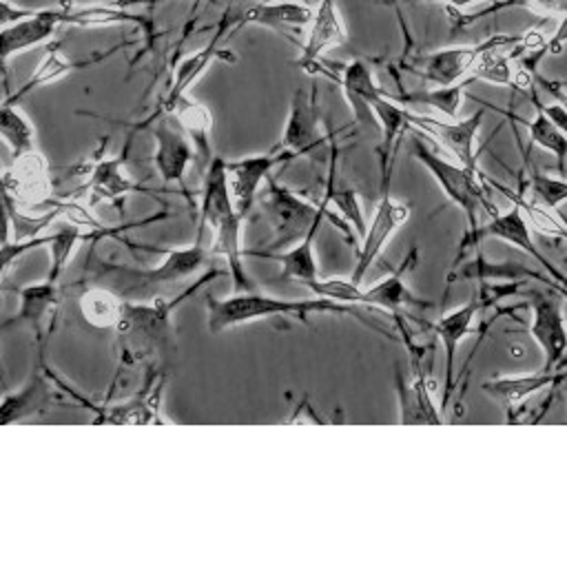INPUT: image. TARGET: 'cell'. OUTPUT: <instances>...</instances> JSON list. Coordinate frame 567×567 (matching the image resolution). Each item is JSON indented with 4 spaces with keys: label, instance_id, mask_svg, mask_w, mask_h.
I'll use <instances>...</instances> for the list:
<instances>
[{
    "label": "cell",
    "instance_id": "6da1fadb",
    "mask_svg": "<svg viewBox=\"0 0 567 567\" xmlns=\"http://www.w3.org/2000/svg\"><path fill=\"white\" fill-rule=\"evenodd\" d=\"M228 275L226 268L206 270L193 284L182 288L175 297H155L148 301H126L120 323L115 326V343L120 365H153L175 348V330L171 315L173 310L190 299L204 284Z\"/></svg>",
    "mask_w": 567,
    "mask_h": 567
},
{
    "label": "cell",
    "instance_id": "7a4b0ae2",
    "mask_svg": "<svg viewBox=\"0 0 567 567\" xmlns=\"http://www.w3.org/2000/svg\"><path fill=\"white\" fill-rule=\"evenodd\" d=\"M241 221L233 193L230 182L226 173V159L217 157L208 164L204 171V184H202V199H199V219H197V237L204 241L206 228H210L213 237L208 244V250L213 257L226 259V270L233 281V292L255 290V281L246 272L241 257Z\"/></svg>",
    "mask_w": 567,
    "mask_h": 567
},
{
    "label": "cell",
    "instance_id": "3957f363",
    "mask_svg": "<svg viewBox=\"0 0 567 567\" xmlns=\"http://www.w3.org/2000/svg\"><path fill=\"white\" fill-rule=\"evenodd\" d=\"M208 257V246L195 239L188 246L164 250V261L151 268H135L104 259L86 261V277L91 284L104 286L126 301H148L162 297V292L175 284L190 279L199 268H204Z\"/></svg>",
    "mask_w": 567,
    "mask_h": 567
},
{
    "label": "cell",
    "instance_id": "277c9868",
    "mask_svg": "<svg viewBox=\"0 0 567 567\" xmlns=\"http://www.w3.org/2000/svg\"><path fill=\"white\" fill-rule=\"evenodd\" d=\"M204 306H206V328L210 334H217L228 328H237L241 323H250L257 319H270V317H297L301 321H308V315L312 312L357 315V308H350L348 303H339L317 295L310 299H281V297L261 295L257 290L233 292L224 299L206 295Z\"/></svg>",
    "mask_w": 567,
    "mask_h": 567
},
{
    "label": "cell",
    "instance_id": "5b68a950",
    "mask_svg": "<svg viewBox=\"0 0 567 567\" xmlns=\"http://www.w3.org/2000/svg\"><path fill=\"white\" fill-rule=\"evenodd\" d=\"M257 202L272 230V239L266 244V250H281L290 244H297L315 224L323 219L339 224L343 235L352 239L350 226L343 224L337 213H330V202L326 197H321L319 204L308 202L286 184H279L275 175L266 179Z\"/></svg>",
    "mask_w": 567,
    "mask_h": 567
},
{
    "label": "cell",
    "instance_id": "8992f818",
    "mask_svg": "<svg viewBox=\"0 0 567 567\" xmlns=\"http://www.w3.org/2000/svg\"><path fill=\"white\" fill-rule=\"evenodd\" d=\"M412 155L414 159L432 175V179L436 182V186L441 188V193L456 206L463 210L465 221H467V230L472 233L476 230L478 224V215L481 210H487L489 215L498 213V208H494V204L487 199L483 186H481V171H470L458 162L445 159L441 155H436L430 146H425L423 135L414 137L412 142Z\"/></svg>",
    "mask_w": 567,
    "mask_h": 567
},
{
    "label": "cell",
    "instance_id": "52a82bcc",
    "mask_svg": "<svg viewBox=\"0 0 567 567\" xmlns=\"http://www.w3.org/2000/svg\"><path fill=\"white\" fill-rule=\"evenodd\" d=\"M394 321L405 341V348L410 354V370H412V377L405 379L401 368L399 365L394 368V383L399 394V423L401 425H441L443 410L432 394L430 365L425 368V346L412 343L410 332L403 323V317H396Z\"/></svg>",
    "mask_w": 567,
    "mask_h": 567
},
{
    "label": "cell",
    "instance_id": "ba28073f",
    "mask_svg": "<svg viewBox=\"0 0 567 567\" xmlns=\"http://www.w3.org/2000/svg\"><path fill=\"white\" fill-rule=\"evenodd\" d=\"M485 239H501V241H507L520 250H525L545 272H549V277H554L563 288H567V277L538 250L534 237H532V230H529V224L525 219V213L520 208L518 202H514L512 208L507 210H498L489 217L487 224H481L476 230L472 233H465L458 241V250H456V257H454V264L458 259L465 257V252L470 248H476L481 241Z\"/></svg>",
    "mask_w": 567,
    "mask_h": 567
},
{
    "label": "cell",
    "instance_id": "9c48e42d",
    "mask_svg": "<svg viewBox=\"0 0 567 567\" xmlns=\"http://www.w3.org/2000/svg\"><path fill=\"white\" fill-rule=\"evenodd\" d=\"M529 297V337L543 350V370H554L563 363L567 354V321L563 312V295L556 288L549 292L543 290H527Z\"/></svg>",
    "mask_w": 567,
    "mask_h": 567
},
{
    "label": "cell",
    "instance_id": "30bf717a",
    "mask_svg": "<svg viewBox=\"0 0 567 567\" xmlns=\"http://www.w3.org/2000/svg\"><path fill=\"white\" fill-rule=\"evenodd\" d=\"M408 217H410V204L394 199L390 195V177H381V197H379L372 219L361 237V246H359L357 259H354V270L350 275L352 284L361 286L370 266L379 259L385 244L392 239L396 228L403 221H408Z\"/></svg>",
    "mask_w": 567,
    "mask_h": 567
},
{
    "label": "cell",
    "instance_id": "8fae6325",
    "mask_svg": "<svg viewBox=\"0 0 567 567\" xmlns=\"http://www.w3.org/2000/svg\"><path fill=\"white\" fill-rule=\"evenodd\" d=\"M159 115H168L177 122V128L190 140L195 148V159L202 171L208 168V164L215 159L213 153V115L206 104H202L197 97L190 93H182L171 100H159L157 109L142 120L133 131L144 128L146 124L155 122Z\"/></svg>",
    "mask_w": 567,
    "mask_h": 567
},
{
    "label": "cell",
    "instance_id": "7c38bea8",
    "mask_svg": "<svg viewBox=\"0 0 567 567\" xmlns=\"http://www.w3.org/2000/svg\"><path fill=\"white\" fill-rule=\"evenodd\" d=\"M58 27H62L58 7L27 9V7H13L9 0H2V31H0L2 60L7 62L11 55L51 40Z\"/></svg>",
    "mask_w": 567,
    "mask_h": 567
},
{
    "label": "cell",
    "instance_id": "4fadbf2b",
    "mask_svg": "<svg viewBox=\"0 0 567 567\" xmlns=\"http://www.w3.org/2000/svg\"><path fill=\"white\" fill-rule=\"evenodd\" d=\"M485 117V109L463 117V120H439L432 115H421L410 111V128L419 131V135L436 140L445 146V151L465 168L478 173L476 162V135L481 131Z\"/></svg>",
    "mask_w": 567,
    "mask_h": 567
},
{
    "label": "cell",
    "instance_id": "5bb4252c",
    "mask_svg": "<svg viewBox=\"0 0 567 567\" xmlns=\"http://www.w3.org/2000/svg\"><path fill=\"white\" fill-rule=\"evenodd\" d=\"M321 117L317 106V89L310 91L297 89L290 97V109L286 117V126L279 144H275L286 159H295L299 155H310L326 146L328 135L321 133Z\"/></svg>",
    "mask_w": 567,
    "mask_h": 567
},
{
    "label": "cell",
    "instance_id": "9a60e30c",
    "mask_svg": "<svg viewBox=\"0 0 567 567\" xmlns=\"http://www.w3.org/2000/svg\"><path fill=\"white\" fill-rule=\"evenodd\" d=\"M4 195H9L22 208L53 206V177L47 157L35 148L13 157V166L4 171Z\"/></svg>",
    "mask_w": 567,
    "mask_h": 567
},
{
    "label": "cell",
    "instance_id": "2e32d148",
    "mask_svg": "<svg viewBox=\"0 0 567 567\" xmlns=\"http://www.w3.org/2000/svg\"><path fill=\"white\" fill-rule=\"evenodd\" d=\"M38 361L31 368L27 381L16 390L4 394L2 401V423L9 425L13 421H24L33 414H42L51 410L53 405H60L62 399L58 394L60 385L55 379V372H51L42 363V350H38Z\"/></svg>",
    "mask_w": 567,
    "mask_h": 567
},
{
    "label": "cell",
    "instance_id": "e0dca14e",
    "mask_svg": "<svg viewBox=\"0 0 567 567\" xmlns=\"http://www.w3.org/2000/svg\"><path fill=\"white\" fill-rule=\"evenodd\" d=\"M478 312H481V301H478V297L474 292L463 306H456L454 310H450L447 315H443L434 323H427V328L441 341L443 357H445V365H443V396L439 401L443 412H445L447 403L452 401V394H454V388H456V352H458L463 339L470 334L472 323H474Z\"/></svg>",
    "mask_w": 567,
    "mask_h": 567
},
{
    "label": "cell",
    "instance_id": "ac0fdd59",
    "mask_svg": "<svg viewBox=\"0 0 567 567\" xmlns=\"http://www.w3.org/2000/svg\"><path fill=\"white\" fill-rule=\"evenodd\" d=\"M4 290L16 292L20 306L16 310V315L11 319H7L2 323V328H11V326H29L35 334L38 341V350H42L49 330H44V326L49 323L53 328V317L60 303V286L58 281L51 279H42L35 284H27V286H4Z\"/></svg>",
    "mask_w": 567,
    "mask_h": 567
},
{
    "label": "cell",
    "instance_id": "d6986e66",
    "mask_svg": "<svg viewBox=\"0 0 567 567\" xmlns=\"http://www.w3.org/2000/svg\"><path fill=\"white\" fill-rule=\"evenodd\" d=\"M151 133H153V164L157 175L166 184L175 182L182 195L186 197V202L193 206V199L184 186L186 171L195 159V148L190 140L168 120H155V126Z\"/></svg>",
    "mask_w": 567,
    "mask_h": 567
},
{
    "label": "cell",
    "instance_id": "ffe728a7",
    "mask_svg": "<svg viewBox=\"0 0 567 567\" xmlns=\"http://www.w3.org/2000/svg\"><path fill=\"white\" fill-rule=\"evenodd\" d=\"M281 162H286V157L277 146H272L268 153H255V155H246V157H237V159H226L230 193H233L235 206L244 219L252 210V204L257 202V195L264 188L266 179L272 175V168Z\"/></svg>",
    "mask_w": 567,
    "mask_h": 567
},
{
    "label": "cell",
    "instance_id": "44dd1931",
    "mask_svg": "<svg viewBox=\"0 0 567 567\" xmlns=\"http://www.w3.org/2000/svg\"><path fill=\"white\" fill-rule=\"evenodd\" d=\"M416 264H419V248L412 246L410 252L403 257V261L396 268H392L383 279L370 284L368 288H361L359 306L381 308L390 312L394 319L403 317L405 310L410 312L412 308H423L425 303L416 299L405 284V275L414 270Z\"/></svg>",
    "mask_w": 567,
    "mask_h": 567
},
{
    "label": "cell",
    "instance_id": "7402d4cb",
    "mask_svg": "<svg viewBox=\"0 0 567 567\" xmlns=\"http://www.w3.org/2000/svg\"><path fill=\"white\" fill-rule=\"evenodd\" d=\"M126 153H128V144L122 151V155H117V157H106L102 153L95 157V162L91 164V168L86 173L84 186L80 188L82 193H86L89 204L109 202V204H115L117 208H122L124 197L128 193H135V190L144 193V190H148L146 186L137 184L133 177H128L124 173Z\"/></svg>",
    "mask_w": 567,
    "mask_h": 567
},
{
    "label": "cell",
    "instance_id": "603a6c76",
    "mask_svg": "<svg viewBox=\"0 0 567 567\" xmlns=\"http://www.w3.org/2000/svg\"><path fill=\"white\" fill-rule=\"evenodd\" d=\"M492 40L494 35L478 44H458V47L436 49L421 60V69L416 73L434 86H450V84L463 82L472 75L478 58L492 44Z\"/></svg>",
    "mask_w": 567,
    "mask_h": 567
},
{
    "label": "cell",
    "instance_id": "cb8c5ba5",
    "mask_svg": "<svg viewBox=\"0 0 567 567\" xmlns=\"http://www.w3.org/2000/svg\"><path fill=\"white\" fill-rule=\"evenodd\" d=\"M60 44H62V40H53V42L47 47L44 58L40 60V64L35 66V71L29 75V80H27L16 93L4 95V102L18 104V102H20L24 95H29L31 91H35V89H40V86H47V84H51V82H58V80H62L64 75L73 73V71H82V69H89V66H93V64H100V62H104L106 58H111L115 51L126 49L131 42H120V44H115V47H111V49L95 51V53H91V55L84 58V60L64 58L62 51H60Z\"/></svg>",
    "mask_w": 567,
    "mask_h": 567
},
{
    "label": "cell",
    "instance_id": "d4e9b609",
    "mask_svg": "<svg viewBox=\"0 0 567 567\" xmlns=\"http://www.w3.org/2000/svg\"><path fill=\"white\" fill-rule=\"evenodd\" d=\"M348 40V31L343 24V18L334 4V0H321L315 9V18L310 22L306 42L301 44V55L297 64L306 73H315L321 64V58L328 49L339 47ZM321 71V69H319Z\"/></svg>",
    "mask_w": 567,
    "mask_h": 567
},
{
    "label": "cell",
    "instance_id": "484cf974",
    "mask_svg": "<svg viewBox=\"0 0 567 567\" xmlns=\"http://www.w3.org/2000/svg\"><path fill=\"white\" fill-rule=\"evenodd\" d=\"M567 381V368H554V370H538L529 374H505L494 377L485 381L481 388L487 396L503 403L507 412H512L516 405H520L527 396L540 392V390H556Z\"/></svg>",
    "mask_w": 567,
    "mask_h": 567
},
{
    "label": "cell",
    "instance_id": "4316f807",
    "mask_svg": "<svg viewBox=\"0 0 567 567\" xmlns=\"http://www.w3.org/2000/svg\"><path fill=\"white\" fill-rule=\"evenodd\" d=\"M235 31L244 27H268V29H297L312 22L315 11L306 0H272V2H250L241 9H233Z\"/></svg>",
    "mask_w": 567,
    "mask_h": 567
},
{
    "label": "cell",
    "instance_id": "83f0119b",
    "mask_svg": "<svg viewBox=\"0 0 567 567\" xmlns=\"http://www.w3.org/2000/svg\"><path fill=\"white\" fill-rule=\"evenodd\" d=\"M527 279L549 284V288L560 286L554 277H545L525 264L509 261V259L489 261L483 255L463 264H452V270L447 272V286H454L456 281H527Z\"/></svg>",
    "mask_w": 567,
    "mask_h": 567
},
{
    "label": "cell",
    "instance_id": "f1b7e54d",
    "mask_svg": "<svg viewBox=\"0 0 567 567\" xmlns=\"http://www.w3.org/2000/svg\"><path fill=\"white\" fill-rule=\"evenodd\" d=\"M321 228V221L315 224L297 244H292L288 250L275 252V250H250L244 248V255L248 257H264V259H272L281 266L279 279L286 281H301L303 286L312 284L319 279V266H317V257H315V235Z\"/></svg>",
    "mask_w": 567,
    "mask_h": 567
},
{
    "label": "cell",
    "instance_id": "f546056e",
    "mask_svg": "<svg viewBox=\"0 0 567 567\" xmlns=\"http://www.w3.org/2000/svg\"><path fill=\"white\" fill-rule=\"evenodd\" d=\"M339 84L343 89L346 100L350 102L352 115L359 122H374L372 113V102L383 93V89L377 84L372 69L363 60H350L343 64L339 73Z\"/></svg>",
    "mask_w": 567,
    "mask_h": 567
},
{
    "label": "cell",
    "instance_id": "4dcf8cb0",
    "mask_svg": "<svg viewBox=\"0 0 567 567\" xmlns=\"http://www.w3.org/2000/svg\"><path fill=\"white\" fill-rule=\"evenodd\" d=\"M126 299L104 286H89L78 297V308L82 319L95 330H115L122 319Z\"/></svg>",
    "mask_w": 567,
    "mask_h": 567
},
{
    "label": "cell",
    "instance_id": "1f68e13d",
    "mask_svg": "<svg viewBox=\"0 0 567 567\" xmlns=\"http://www.w3.org/2000/svg\"><path fill=\"white\" fill-rule=\"evenodd\" d=\"M474 80L467 78L463 82L450 84V86H434V89H416L410 93H401V95H392L399 104L408 106V104H416V106H432L434 111H439L445 120H458V109L463 106V93L465 86L472 84Z\"/></svg>",
    "mask_w": 567,
    "mask_h": 567
},
{
    "label": "cell",
    "instance_id": "d6a6232c",
    "mask_svg": "<svg viewBox=\"0 0 567 567\" xmlns=\"http://www.w3.org/2000/svg\"><path fill=\"white\" fill-rule=\"evenodd\" d=\"M2 204H4V215H7V226L13 230L16 241H24V239H33V237L42 235V230H47L62 215L60 199L53 206H47L44 213H38V215L24 213L22 206H18L9 195L2 197Z\"/></svg>",
    "mask_w": 567,
    "mask_h": 567
},
{
    "label": "cell",
    "instance_id": "836d02e7",
    "mask_svg": "<svg viewBox=\"0 0 567 567\" xmlns=\"http://www.w3.org/2000/svg\"><path fill=\"white\" fill-rule=\"evenodd\" d=\"M534 117L529 122H525L527 126V135L529 142L545 148L547 153H551L556 157L558 164V173L565 175V159H567V135L543 113V109L536 104L534 100Z\"/></svg>",
    "mask_w": 567,
    "mask_h": 567
},
{
    "label": "cell",
    "instance_id": "e575fe53",
    "mask_svg": "<svg viewBox=\"0 0 567 567\" xmlns=\"http://www.w3.org/2000/svg\"><path fill=\"white\" fill-rule=\"evenodd\" d=\"M89 239V233L75 224H62L58 226L55 230L49 233V241H47V248H49V255H51V268H49V275L47 279L51 281H60L64 268L69 266L75 248Z\"/></svg>",
    "mask_w": 567,
    "mask_h": 567
},
{
    "label": "cell",
    "instance_id": "d590c367",
    "mask_svg": "<svg viewBox=\"0 0 567 567\" xmlns=\"http://www.w3.org/2000/svg\"><path fill=\"white\" fill-rule=\"evenodd\" d=\"M0 133L7 142V146L11 148L13 157L35 151V128L29 122V117L13 102H2Z\"/></svg>",
    "mask_w": 567,
    "mask_h": 567
},
{
    "label": "cell",
    "instance_id": "8d00e7d4",
    "mask_svg": "<svg viewBox=\"0 0 567 567\" xmlns=\"http://www.w3.org/2000/svg\"><path fill=\"white\" fill-rule=\"evenodd\" d=\"M334 157H337V153L332 151V162H330V173H328V179H326L323 197L337 208V215H339L341 219H346L348 226H352L359 237H363L368 224H365V215H363L361 202H359V197H357V193H354L352 188H339V186H337V177H334Z\"/></svg>",
    "mask_w": 567,
    "mask_h": 567
},
{
    "label": "cell",
    "instance_id": "74e56055",
    "mask_svg": "<svg viewBox=\"0 0 567 567\" xmlns=\"http://www.w3.org/2000/svg\"><path fill=\"white\" fill-rule=\"evenodd\" d=\"M527 182H529L532 199L538 202L543 208L556 210L563 202H567V179L551 177L540 171H532Z\"/></svg>",
    "mask_w": 567,
    "mask_h": 567
},
{
    "label": "cell",
    "instance_id": "f35d334b",
    "mask_svg": "<svg viewBox=\"0 0 567 567\" xmlns=\"http://www.w3.org/2000/svg\"><path fill=\"white\" fill-rule=\"evenodd\" d=\"M512 7H518V9H527L536 16H556V18H563L567 16V0H494V4L485 11H478L476 18H483V16H489L494 11H501V9H512Z\"/></svg>",
    "mask_w": 567,
    "mask_h": 567
},
{
    "label": "cell",
    "instance_id": "ab89813d",
    "mask_svg": "<svg viewBox=\"0 0 567 567\" xmlns=\"http://www.w3.org/2000/svg\"><path fill=\"white\" fill-rule=\"evenodd\" d=\"M565 44H567V16L560 18L556 31L551 33V38H549L547 44H545V51H547L549 55H558V53L565 49Z\"/></svg>",
    "mask_w": 567,
    "mask_h": 567
},
{
    "label": "cell",
    "instance_id": "60d3db41",
    "mask_svg": "<svg viewBox=\"0 0 567 567\" xmlns=\"http://www.w3.org/2000/svg\"><path fill=\"white\" fill-rule=\"evenodd\" d=\"M447 4V9H454V11H461L474 2H485V0H443Z\"/></svg>",
    "mask_w": 567,
    "mask_h": 567
},
{
    "label": "cell",
    "instance_id": "b9f144b4",
    "mask_svg": "<svg viewBox=\"0 0 567 567\" xmlns=\"http://www.w3.org/2000/svg\"><path fill=\"white\" fill-rule=\"evenodd\" d=\"M547 86H558V89H567V80H560V82H549Z\"/></svg>",
    "mask_w": 567,
    "mask_h": 567
},
{
    "label": "cell",
    "instance_id": "7bdbcfd3",
    "mask_svg": "<svg viewBox=\"0 0 567 567\" xmlns=\"http://www.w3.org/2000/svg\"><path fill=\"white\" fill-rule=\"evenodd\" d=\"M563 264H567V255H565V257H563Z\"/></svg>",
    "mask_w": 567,
    "mask_h": 567
},
{
    "label": "cell",
    "instance_id": "ee69618b",
    "mask_svg": "<svg viewBox=\"0 0 567 567\" xmlns=\"http://www.w3.org/2000/svg\"><path fill=\"white\" fill-rule=\"evenodd\" d=\"M563 297H565V299H567V290H565V292H563Z\"/></svg>",
    "mask_w": 567,
    "mask_h": 567
},
{
    "label": "cell",
    "instance_id": "f6af8a7d",
    "mask_svg": "<svg viewBox=\"0 0 567 567\" xmlns=\"http://www.w3.org/2000/svg\"><path fill=\"white\" fill-rule=\"evenodd\" d=\"M144 2H151V0H144Z\"/></svg>",
    "mask_w": 567,
    "mask_h": 567
},
{
    "label": "cell",
    "instance_id": "bcb514c9",
    "mask_svg": "<svg viewBox=\"0 0 567 567\" xmlns=\"http://www.w3.org/2000/svg\"><path fill=\"white\" fill-rule=\"evenodd\" d=\"M306 2H308V0H306Z\"/></svg>",
    "mask_w": 567,
    "mask_h": 567
}]
</instances>
